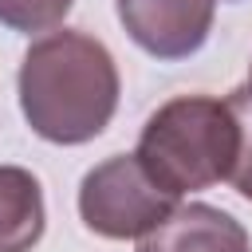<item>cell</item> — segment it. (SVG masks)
<instances>
[{"instance_id": "cell-7", "label": "cell", "mask_w": 252, "mask_h": 252, "mask_svg": "<svg viewBox=\"0 0 252 252\" xmlns=\"http://www.w3.org/2000/svg\"><path fill=\"white\" fill-rule=\"evenodd\" d=\"M75 0H0V24L20 32V35H35V32H51L67 20Z\"/></svg>"}, {"instance_id": "cell-2", "label": "cell", "mask_w": 252, "mask_h": 252, "mask_svg": "<svg viewBox=\"0 0 252 252\" xmlns=\"http://www.w3.org/2000/svg\"><path fill=\"white\" fill-rule=\"evenodd\" d=\"M134 158L177 201L185 193L228 181L236 158L232 102L213 94H177L161 102L146 118Z\"/></svg>"}, {"instance_id": "cell-4", "label": "cell", "mask_w": 252, "mask_h": 252, "mask_svg": "<svg viewBox=\"0 0 252 252\" xmlns=\"http://www.w3.org/2000/svg\"><path fill=\"white\" fill-rule=\"evenodd\" d=\"M114 8L126 35L161 63L197 55L213 32V0H114Z\"/></svg>"}, {"instance_id": "cell-1", "label": "cell", "mask_w": 252, "mask_h": 252, "mask_svg": "<svg viewBox=\"0 0 252 252\" xmlns=\"http://www.w3.org/2000/svg\"><path fill=\"white\" fill-rule=\"evenodd\" d=\"M16 87L24 122L51 146H83L98 138L122 94L114 55L102 39L79 28L43 32L24 51Z\"/></svg>"}, {"instance_id": "cell-3", "label": "cell", "mask_w": 252, "mask_h": 252, "mask_svg": "<svg viewBox=\"0 0 252 252\" xmlns=\"http://www.w3.org/2000/svg\"><path fill=\"white\" fill-rule=\"evenodd\" d=\"M173 209L177 197L165 193L134 154H114L79 181V217L102 240H138Z\"/></svg>"}, {"instance_id": "cell-8", "label": "cell", "mask_w": 252, "mask_h": 252, "mask_svg": "<svg viewBox=\"0 0 252 252\" xmlns=\"http://www.w3.org/2000/svg\"><path fill=\"white\" fill-rule=\"evenodd\" d=\"M228 102H232V114H236V158H232L228 181L244 201H252V98L240 87V91L228 94Z\"/></svg>"}, {"instance_id": "cell-9", "label": "cell", "mask_w": 252, "mask_h": 252, "mask_svg": "<svg viewBox=\"0 0 252 252\" xmlns=\"http://www.w3.org/2000/svg\"><path fill=\"white\" fill-rule=\"evenodd\" d=\"M244 91H248V98H252V63H248V87H244Z\"/></svg>"}, {"instance_id": "cell-6", "label": "cell", "mask_w": 252, "mask_h": 252, "mask_svg": "<svg viewBox=\"0 0 252 252\" xmlns=\"http://www.w3.org/2000/svg\"><path fill=\"white\" fill-rule=\"evenodd\" d=\"M47 209L32 169L0 165V252H32L43 236Z\"/></svg>"}, {"instance_id": "cell-5", "label": "cell", "mask_w": 252, "mask_h": 252, "mask_svg": "<svg viewBox=\"0 0 252 252\" xmlns=\"http://www.w3.org/2000/svg\"><path fill=\"white\" fill-rule=\"evenodd\" d=\"M138 252H252V240L232 213L189 201L138 236Z\"/></svg>"}]
</instances>
